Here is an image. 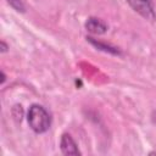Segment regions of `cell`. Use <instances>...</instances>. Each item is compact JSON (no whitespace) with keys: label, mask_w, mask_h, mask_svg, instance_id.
<instances>
[{"label":"cell","mask_w":156,"mask_h":156,"mask_svg":"<svg viewBox=\"0 0 156 156\" xmlns=\"http://www.w3.org/2000/svg\"><path fill=\"white\" fill-rule=\"evenodd\" d=\"M0 44H1V52H6V51H7V49H9V48H7V45H6V43L2 40Z\"/></svg>","instance_id":"7"},{"label":"cell","mask_w":156,"mask_h":156,"mask_svg":"<svg viewBox=\"0 0 156 156\" xmlns=\"http://www.w3.org/2000/svg\"><path fill=\"white\" fill-rule=\"evenodd\" d=\"M5 79H6L5 73H4V72H1V83H4V82H5Z\"/></svg>","instance_id":"8"},{"label":"cell","mask_w":156,"mask_h":156,"mask_svg":"<svg viewBox=\"0 0 156 156\" xmlns=\"http://www.w3.org/2000/svg\"><path fill=\"white\" fill-rule=\"evenodd\" d=\"M60 147L63 155H80L78 145L68 133H63L60 140Z\"/></svg>","instance_id":"3"},{"label":"cell","mask_w":156,"mask_h":156,"mask_svg":"<svg viewBox=\"0 0 156 156\" xmlns=\"http://www.w3.org/2000/svg\"><path fill=\"white\" fill-rule=\"evenodd\" d=\"M27 121L33 132L41 134L49 130L51 126V116L41 105L33 104L27 112Z\"/></svg>","instance_id":"1"},{"label":"cell","mask_w":156,"mask_h":156,"mask_svg":"<svg viewBox=\"0 0 156 156\" xmlns=\"http://www.w3.org/2000/svg\"><path fill=\"white\" fill-rule=\"evenodd\" d=\"M127 2L135 12H138L144 18L149 21H154L156 18V13L151 0H127Z\"/></svg>","instance_id":"2"},{"label":"cell","mask_w":156,"mask_h":156,"mask_svg":"<svg viewBox=\"0 0 156 156\" xmlns=\"http://www.w3.org/2000/svg\"><path fill=\"white\" fill-rule=\"evenodd\" d=\"M6 2L18 12H24V10H26L22 0H6Z\"/></svg>","instance_id":"6"},{"label":"cell","mask_w":156,"mask_h":156,"mask_svg":"<svg viewBox=\"0 0 156 156\" xmlns=\"http://www.w3.org/2000/svg\"><path fill=\"white\" fill-rule=\"evenodd\" d=\"M88 40H89L93 45H95L98 49H101V50H104V51H108V52H112V54H118V50H116L115 48H111V46H108V45L106 46V45H104V44H101V43L94 40L93 38H88Z\"/></svg>","instance_id":"5"},{"label":"cell","mask_w":156,"mask_h":156,"mask_svg":"<svg viewBox=\"0 0 156 156\" xmlns=\"http://www.w3.org/2000/svg\"><path fill=\"white\" fill-rule=\"evenodd\" d=\"M85 28L93 34H104L107 32V24L95 17H89L87 20Z\"/></svg>","instance_id":"4"}]
</instances>
